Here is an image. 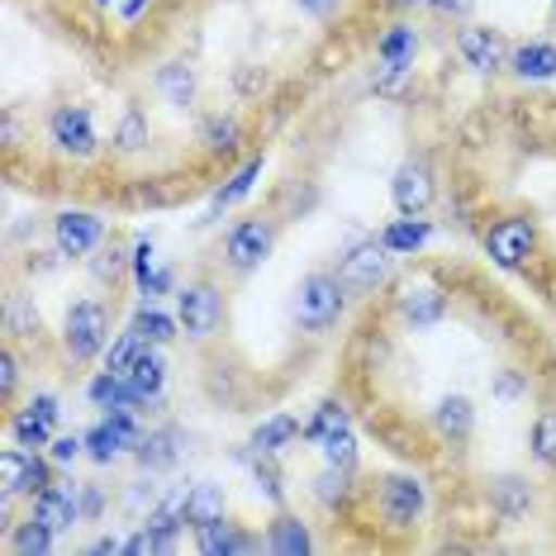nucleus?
<instances>
[{
	"label": "nucleus",
	"instance_id": "f257e3e1",
	"mask_svg": "<svg viewBox=\"0 0 556 556\" xmlns=\"http://www.w3.org/2000/svg\"><path fill=\"white\" fill-rule=\"evenodd\" d=\"M343 295H348V286L338 281V276L309 271L305 281H300V290H295L300 328H309V333H328V328L338 324V314H343Z\"/></svg>",
	"mask_w": 556,
	"mask_h": 556
},
{
	"label": "nucleus",
	"instance_id": "f03ea898",
	"mask_svg": "<svg viewBox=\"0 0 556 556\" xmlns=\"http://www.w3.org/2000/svg\"><path fill=\"white\" fill-rule=\"evenodd\" d=\"M110 343V314L105 305H96V300H81V305L67 309V319H62V348H67L72 362H91L100 357Z\"/></svg>",
	"mask_w": 556,
	"mask_h": 556
},
{
	"label": "nucleus",
	"instance_id": "7ed1b4c3",
	"mask_svg": "<svg viewBox=\"0 0 556 556\" xmlns=\"http://www.w3.org/2000/svg\"><path fill=\"white\" fill-rule=\"evenodd\" d=\"M424 480L419 476H386L381 490H376V509H381V523L390 533H404V528H414L424 518Z\"/></svg>",
	"mask_w": 556,
	"mask_h": 556
},
{
	"label": "nucleus",
	"instance_id": "20e7f679",
	"mask_svg": "<svg viewBox=\"0 0 556 556\" xmlns=\"http://www.w3.org/2000/svg\"><path fill=\"white\" fill-rule=\"evenodd\" d=\"M176 319H181L186 338H195V343H205V338L214 333V328H219V319H224V300H219V290H214L210 281L186 286L181 295H176Z\"/></svg>",
	"mask_w": 556,
	"mask_h": 556
},
{
	"label": "nucleus",
	"instance_id": "39448f33",
	"mask_svg": "<svg viewBox=\"0 0 556 556\" xmlns=\"http://www.w3.org/2000/svg\"><path fill=\"white\" fill-rule=\"evenodd\" d=\"M533 248H538V229L528 219H500L495 229L485 233V252H490V262L504 271H518L528 257H533Z\"/></svg>",
	"mask_w": 556,
	"mask_h": 556
},
{
	"label": "nucleus",
	"instance_id": "423d86ee",
	"mask_svg": "<svg viewBox=\"0 0 556 556\" xmlns=\"http://www.w3.org/2000/svg\"><path fill=\"white\" fill-rule=\"evenodd\" d=\"M43 485H53V480H48V462H39L34 452H20V442L0 452V495L5 500L39 495Z\"/></svg>",
	"mask_w": 556,
	"mask_h": 556
},
{
	"label": "nucleus",
	"instance_id": "0eeeda50",
	"mask_svg": "<svg viewBox=\"0 0 556 556\" xmlns=\"http://www.w3.org/2000/svg\"><path fill=\"white\" fill-rule=\"evenodd\" d=\"M390 195H395L400 214L419 219V214L433 205V172H428V162H419V157L404 162V167L395 172V181H390Z\"/></svg>",
	"mask_w": 556,
	"mask_h": 556
},
{
	"label": "nucleus",
	"instance_id": "6e6552de",
	"mask_svg": "<svg viewBox=\"0 0 556 556\" xmlns=\"http://www.w3.org/2000/svg\"><path fill=\"white\" fill-rule=\"evenodd\" d=\"M390 276V248L386 243H362L352 248L343 257V271H338V281L348 290H376Z\"/></svg>",
	"mask_w": 556,
	"mask_h": 556
},
{
	"label": "nucleus",
	"instance_id": "1a4fd4ad",
	"mask_svg": "<svg viewBox=\"0 0 556 556\" xmlns=\"http://www.w3.org/2000/svg\"><path fill=\"white\" fill-rule=\"evenodd\" d=\"M34 518L48 523L53 533L72 528L81 518V490L72 485V480H53V485H43L39 495H34Z\"/></svg>",
	"mask_w": 556,
	"mask_h": 556
},
{
	"label": "nucleus",
	"instance_id": "9d476101",
	"mask_svg": "<svg viewBox=\"0 0 556 556\" xmlns=\"http://www.w3.org/2000/svg\"><path fill=\"white\" fill-rule=\"evenodd\" d=\"M48 134H53L58 153H72V157H91L96 153V129H91V115L81 105H62L53 119H48Z\"/></svg>",
	"mask_w": 556,
	"mask_h": 556
},
{
	"label": "nucleus",
	"instance_id": "9b49d317",
	"mask_svg": "<svg viewBox=\"0 0 556 556\" xmlns=\"http://www.w3.org/2000/svg\"><path fill=\"white\" fill-rule=\"evenodd\" d=\"M53 238H58V252L62 257H86L91 248H100L105 238V224L96 214H81V210H67L53 219Z\"/></svg>",
	"mask_w": 556,
	"mask_h": 556
},
{
	"label": "nucleus",
	"instance_id": "f8f14e48",
	"mask_svg": "<svg viewBox=\"0 0 556 556\" xmlns=\"http://www.w3.org/2000/svg\"><path fill=\"white\" fill-rule=\"evenodd\" d=\"M224 252H229V262L238 271H252L257 262H267V252H271V229L262 219H243V224H233L229 238H224Z\"/></svg>",
	"mask_w": 556,
	"mask_h": 556
},
{
	"label": "nucleus",
	"instance_id": "ddd939ff",
	"mask_svg": "<svg viewBox=\"0 0 556 556\" xmlns=\"http://www.w3.org/2000/svg\"><path fill=\"white\" fill-rule=\"evenodd\" d=\"M457 53L466 58V67H476L480 77L504 67V39L495 29H462L457 34Z\"/></svg>",
	"mask_w": 556,
	"mask_h": 556
},
{
	"label": "nucleus",
	"instance_id": "4468645a",
	"mask_svg": "<svg viewBox=\"0 0 556 556\" xmlns=\"http://www.w3.org/2000/svg\"><path fill=\"white\" fill-rule=\"evenodd\" d=\"M442 309H447V300H442L438 286L419 281V286H404V290H400V314H404V319H409L414 328H433V324L442 319Z\"/></svg>",
	"mask_w": 556,
	"mask_h": 556
},
{
	"label": "nucleus",
	"instance_id": "2eb2a0df",
	"mask_svg": "<svg viewBox=\"0 0 556 556\" xmlns=\"http://www.w3.org/2000/svg\"><path fill=\"white\" fill-rule=\"evenodd\" d=\"M414 53H419V39H414V29H404V24L386 29L381 43H376V58H381V67L390 72V77L409 72V67H414Z\"/></svg>",
	"mask_w": 556,
	"mask_h": 556
},
{
	"label": "nucleus",
	"instance_id": "dca6fc26",
	"mask_svg": "<svg viewBox=\"0 0 556 556\" xmlns=\"http://www.w3.org/2000/svg\"><path fill=\"white\" fill-rule=\"evenodd\" d=\"M124 381L138 390V400H157L162 386H167V362H162L153 348H143V352H138V362L124 371Z\"/></svg>",
	"mask_w": 556,
	"mask_h": 556
},
{
	"label": "nucleus",
	"instance_id": "f3484780",
	"mask_svg": "<svg viewBox=\"0 0 556 556\" xmlns=\"http://www.w3.org/2000/svg\"><path fill=\"white\" fill-rule=\"evenodd\" d=\"M195 542H200V552H210V556H238V552H252V538L233 533L229 518L200 523V528H195Z\"/></svg>",
	"mask_w": 556,
	"mask_h": 556
},
{
	"label": "nucleus",
	"instance_id": "a211bd4d",
	"mask_svg": "<svg viewBox=\"0 0 556 556\" xmlns=\"http://www.w3.org/2000/svg\"><path fill=\"white\" fill-rule=\"evenodd\" d=\"M514 72L523 81H547V77H556V43H542V39L523 43L514 53Z\"/></svg>",
	"mask_w": 556,
	"mask_h": 556
},
{
	"label": "nucleus",
	"instance_id": "6ab92c4d",
	"mask_svg": "<svg viewBox=\"0 0 556 556\" xmlns=\"http://www.w3.org/2000/svg\"><path fill=\"white\" fill-rule=\"evenodd\" d=\"M295 433H300V424L290 419V414H271L267 424H257V433H252L248 447L262 452V457H276V452L290 447V438H295Z\"/></svg>",
	"mask_w": 556,
	"mask_h": 556
},
{
	"label": "nucleus",
	"instance_id": "aec40b11",
	"mask_svg": "<svg viewBox=\"0 0 556 556\" xmlns=\"http://www.w3.org/2000/svg\"><path fill=\"white\" fill-rule=\"evenodd\" d=\"M433 424H438L442 438H466V433H471V424H476L471 400H466V395H447L433 409Z\"/></svg>",
	"mask_w": 556,
	"mask_h": 556
},
{
	"label": "nucleus",
	"instance_id": "412c9836",
	"mask_svg": "<svg viewBox=\"0 0 556 556\" xmlns=\"http://www.w3.org/2000/svg\"><path fill=\"white\" fill-rule=\"evenodd\" d=\"M314 542H309V528L300 523V518H290L281 514L271 523V533H267V552H281V556H300V552H309Z\"/></svg>",
	"mask_w": 556,
	"mask_h": 556
},
{
	"label": "nucleus",
	"instance_id": "4be33fe9",
	"mask_svg": "<svg viewBox=\"0 0 556 556\" xmlns=\"http://www.w3.org/2000/svg\"><path fill=\"white\" fill-rule=\"evenodd\" d=\"M224 518V490L219 485H191L186 490V523L200 528V523H214Z\"/></svg>",
	"mask_w": 556,
	"mask_h": 556
},
{
	"label": "nucleus",
	"instance_id": "5701e85b",
	"mask_svg": "<svg viewBox=\"0 0 556 556\" xmlns=\"http://www.w3.org/2000/svg\"><path fill=\"white\" fill-rule=\"evenodd\" d=\"M138 462H143L148 471H167V466H176V433L172 428L148 433L143 442H138Z\"/></svg>",
	"mask_w": 556,
	"mask_h": 556
},
{
	"label": "nucleus",
	"instance_id": "b1692460",
	"mask_svg": "<svg viewBox=\"0 0 556 556\" xmlns=\"http://www.w3.org/2000/svg\"><path fill=\"white\" fill-rule=\"evenodd\" d=\"M314 500L328 504V509H338V504L352 500V471H343V466H328V471L314 476Z\"/></svg>",
	"mask_w": 556,
	"mask_h": 556
},
{
	"label": "nucleus",
	"instance_id": "393cba45",
	"mask_svg": "<svg viewBox=\"0 0 556 556\" xmlns=\"http://www.w3.org/2000/svg\"><path fill=\"white\" fill-rule=\"evenodd\" d=\"M157 91L172 100V105H191L195 100V72L181 67V62H172V67L157 72Z\"/></svg>",
	"mask_w": 556,
	"mask_h": 556
},
{
	"label": "nucleus",
	"instance_id": "a878e982",
	"mask_svg": "<svg viewBox=\"0 0 556 556\" xmlns=\"http://www.w3.org/2000/svg\"><path fill=\"white\" fill-rule=\"evenodd\" d=\"M10 433H15L20 447H53V424L39 419L34 409H20L15 424H10Z\"/></svg>",
	"mask_w": 556,
	"mask_h": 556
},
{
	"label": "nucleus",
	"instance_id": "bb28decb",
	"mask_svg": "<svg viewBox=\"0 0 556 556\" xmlns=\"http://www.w3.org/2000/svg\"><path fill=\"white\" fill-rule=\"evenodd\" d=\"M381 243H386L390 252H414V248H424V243H428V224H424V219H409V214H404V219H395V224H390V229L381 233Z\"/></svg>",
	"mask_w": 556,
	"mask_h": 556
},
{
	"label": "nucleus",
	"instance_id": "cd10ccee",
	"mask_svg": "<svg viewBox=\"0 0 556 556\" xmlns=\"http://www.w3.org/2000/svg\"><path fill=\"white\" fill-rule=\"evenodd\" d=\"M490 495H495L500 514H509V518L528 514V504H533V495H528V485H523V480H518V476H500L495 485H490Z\"/></svg>",
	"mask_w": 556,
	"mask_h": 556
},
{
	"label": "nucleus",
	"instance_id": "c85d7f7f",
	"mask_svg": "<svg viewBox=\"0 0 556 556\" xmlns=\"http://www.w3.org/2000/svg\"><path fill=\"white\" fill-rule=\"evenodd\" d=\"M176 324H181V319H167L162 309H153V300L134 314V333H143L148 343H167V338L176 333Z\"/></svg>",
	"mask_w": 556,
	"mask_h": 556
},
{
	"label": "nucleus",
	"instance_id": "c756f323",
	"mask_svg": "<svg viewBox=\"0 0 556 556\" xmlns=\"http://www.w3.org/2000/svg\"><path fill=\"white\" fill-rule=\"evenodd\" d=\"M124 447H129V442H124L110 424H100V428H91V433H86V452H91V462H100V466H110Z\"/></svg>",
	"mask_w": 556,
	"mask_h": 556
},
{
	"label": "nucleus",
	"instance_id": "7c9ffc66",
	"mask_svg": "<svg viewBox=\"0 0 556 556\" xmlns=\"http://www.w3.org/2000/svg\"><path fill=\"white\" fill-rule=\"evenodd\" d=\"M319 452L328 457V466H343V471L357 466V438H352V428H338V433H328L319 442Z\"/></svg>",
	"mask_w": 556,
	"mask_h": 556
},
{
	"label": "nucleus",
	"instance_id": "2f4dec72",
	"mask_svg": "<svg viewBox=\"0 0 556 556\" xmlns=\"http://www.w3.org/2000/svg\"><path fill=\"white\" fill-rule=\"evenodd\" d=\"M10 547H15L20 556H39V552H53V528L39 523V518H29V523L20 528L15 538H10Z\"/></svg>",
	"mask_w": 556,
	"mask_h": 556
},
{
	"label": "nucleus",
	"instance_id": "473e14b6",
	"mask_svg": "<svg viewBox=\"0 0 556 556\" xmlns=\"http://www.w3.org/2000/svg\"><path fill=\"white\" fill-rule=\"evenodd\" d=\"M257 176H262V157H248L243 167H238V176H233V181L224 186L219 195H214V214H219L224 205H233V200H243V195L252 191V181H257Z\"/></svg>",
	"mask_w": 556,
	"mask_h": 556
},
{
	"label": "nucleus",
	"instance_id": "72a5a7b5",
	"mask_svg": "<svg viewBox=\"0 0 556 556\" xmlns=\"http://www.w3.org/2000/svg\"><path fill=\"white\" fill-rule=\"evenodd\" d=\"M338 428H348V409H343V404H319V414L305 424V438L324 442L328 433H338Z\"/></svg>",
	"mask_w": 556,
	"mask_h": 556
},
{
	"label": "nucleus",
	"instance_id": "f704fd0d",
	"mask_svg": "<svg viewBox=\"0 0 556 556\" xmlns=\"http://www.w3.org/2000/svg\"><path fill=\"white\" fill-rule=\"evenodd\" d=\"M143 348H148V338H143V333H124L119 343L110 348V362H105V371L124 376V371H129V366L138 362V352H143Z\"/></svg>",
	"mask_w": 556,
	"mask_h": 556
},
{
	"label": "nucleus",
	"instance_id": "c9c22d12",
	"mask_svg": "<svg viewBox=\"0 0 556 556\" xmlns=\"http://www.w3.org/2000/svg\"><path fill=\"white\" fill-rule=\"evenodd\" d=\"M115 143L124 148V153H138V148L148 143V124H143V115H138V110H129V115L119 119V129H115Z\"/></svg>",
	"mask_w": 556,
	"mask_h": 556
},
{
	"label": "nucleus",
	"instance_id": "e433bc0d",
	"mask_svg": "<svg viewBox=\"0 0 556 556\" xmlns=\"http://www.w3.org/2000/svg\"><path fill=\"white\" fill-rule=\"evenodd\" d=\"M533 452H538V462L556 466V414H552V409L542 414L538 428H533Z\"/></svg>",
	"mask_w": 556,
	"mask_h": 556
},
{
	"label": "nucleus",
	"instance_id": "4c0bfd02",
	"mask_svg": "<svg viewBox=\"0 0 556 556\" xmlns=\"http://www.w3.org/2000/svg\"><path fill=\"white\" fill-rule=\"evenodd\" d=\"M205 143H210V153H233L238 148V119H210Z\"/></svg>",
	"mask_w": 556,
	"mask_h": 556
},
{
	"label": "nucleus",
	"instance_id": "58836bf2",
	"mask_svg": "<svg viewBox=\"0 0 556 556\" xmlns=\"http://www.w3.org/2000/svg\"><path fill=\"white\" fill-rule=\"evenodd\" d=\"M81 447H86V438H77V433H67V438H53V462H77L81 457Z\"/></svg>",
	"mask_w": 556,
	"mask_h": 556
},
{
	"label": "nucleus",
	"instance_id": "ea45409f",
	"mask_svg": "<svg viewBox=\"0 0 556 556\" xmlns=\"http://www.w3.org/2000/svg\"><path fill=\"white\" fill-rule=\"evenodd\" d=\"M134 276H138V286H148V276H153V243H138L134 248Z\"/></svg>",
	"mask_w": 556,
	"mask_h": 556
},
{
	"label": "nucleus",
	"instance_id": "a19ab883",
	"mask_svg": "<svg viewBox=\"0 0 556 556\" xmlns=\"http://www.w3.org/2000/svg\"><path fill=\"white\" fill-rule=\"evenodd\" d=\"M15 381H20V362H15V352H0V390H15Z\"/></svg>",
	"mask_w": 556,
	"mask_h": 556
},
{
	"label": "nucleus",
	"instance_id": "79ce46f5",
	"mask_svg": "<svg viewBox=\"0 0 556 556\" xmlns=\"http://www.w3.org/2000/svg\"><path fill=\"white\" fill-rule=\"evenodd\" d=\"M300 10H305V15H314V20H328V15H338V5H343V0H295Z\"/></svg>",
	"mask_w": 556,
	"mask_h": 556
},
{
	"label": "nucleus",
	"instance_id": "37998d69",
	"mask_svg": "<svg viewBox=\"0 0 556 556\" xmlns=\"http://www.w3.org/2000/svg\"><path fill=\"white\" fill-rule=\"evenodd\" d=\"M29 409L39 414V419H48V424H58V419H62V409H58V400H53V395H34V400H29Z\"/></svg>",
	"mask_w": 556,
	"mask_h": 556
},
{
	"label": "nucleus",
	"instance_id": "c03bdc74",
	"mask_svg": "<svg viewBox=\"0 0 556 556\" xmlns=\"http://www.w3.org/2000/svg\"><path fill=\"white\" fill-rule=\"evenodd\" d=\"M100 509H105V495H100L96 485H81V514H86V518H96Z\"/></svg>",
	"mask_w": 556,
	"mask_h": 556
},
{
	"label": "nucleus",
	"instance_id": "a18cd8bd",
	"mask_svg": "<svg viewBox=\"0 0 556 556\" xmlns=\"http://www.w3.org/2000/svg\"><path fill=\"white\" fill-rule=\"evenodd\" d=\"M428 5H438L442 15H466V10H471L476 0H428Z\"/></svg>",
	"mask_w": 556,
	"mask_h": 556
},
{
	"label": "nucleus",
	"instance_id": "49530a36",
	"mask_svg": "<svg viewBox=\"0 0 556 556\" xmlns=\"http://www.w3.org/2000/svg\"><path fill=\"white\" fill-rule=\"evenodd\" d=\"M143 5H153V0H124V20H138L143 15Z\"/></svg>",
	"mask_w": 556,
	"mask_h": 556
},
{
	"label": "nucleus",
	"instance_id": "de8ad7c7",
	"mask_svg": "<svg viewBox=\"0 0 556 556\" xmlns=\"http://www.w3.org/2000/svg\"><path fill=\"white\" fill-rule=\"evenodd\" d=\"M518 390H523V381H518V376H504V381H500V395H518Z\"/></svg>",
	"mask_w": 556,
	"mask_h": 556
},
{
	"label": "nucleus",
	"instance_id": "09e8293b",
	"mask_svg": "<svg viewBox=\"0 0 556 556\" xmlns=\"http://www.w3.org/2000/svg\"><path fill=\"white\" fill-rule=\"evenodd\" d=\"M390 5H400V10H404V5H419V0H390Z\"/></svg>",
	"mask_w": 556,
	"mask_h": 556
},
{
	"label": "nucleus",
	"instance_id": "8fccbe9b",
	"mask_svg": "<svg viewBox=\"0 0 556 556\" xmlns=\"http://www.w3.org/2000/svg\"><path fill=\"white\" fill-rule=\"evenodd\" d=\"M552 15H556V0H552Z\"/></svg>",
	"mask_w": 556,
	"mask_h": 556
},
{
	"label": "nucleus",
	"instance_id": "3c124183",
	"mask_svg": "<svg viewBox=\"0 0 556 556\" xmlns=\"http://www.w3.org/2000/svg\"><path fill=\"white\" fill-rule=\"evenodd\" d=\"M100 5H110V0H100Z\"/></svg>",
	"mask_w": 556,
	"mask_h": 556
}]
</instances>
